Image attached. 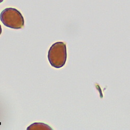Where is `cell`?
Returning a JSON list of instances; mask_svg holds the SVG:
<instances>
[{"mask_svg": "<svg viewBox=\"0 0 130 130\" xmlns=\"http://www.w3.org/2000/svg\"><path fill=\"white\" fill-rule=\"evenodd\" d=\"M2 27L1 26V25H0V35H1L2 34Z\"/></svg>", "mask_w": 130, "mask_h": 130, "instance_id": "obj_4", "label": "cell"}, {"mask_svg": "<svg viewBox=\"0 0 130 130\" xmlns=\"http://www.w3.org/2000/svg\"><path fill=\"white\" fill-rule=\"evenodd\" d=\"M52 128L48 125L43 123H34L27 127V130H45L52 129Z\"/></svg>", "mask_w": 130, "mask_h": 130, "instance_id": "obj_3", "label": "cell"}, {"mask_svg": "<svg viewBox=\"0 0 130 130\" xmlns=\"http://www.w3.org/2000/svg\"><path fill=\"white\" fill-rule=\"evenodd\" d=\"M4 1V0H0V3H1L2 2H3Z\"/></svg>", "mask_w": 130, "mask_h": 130, "instance_id": "obj_5", "label": "cell"}, {"mask_svg": "<svg viewBox=\"0 0 130 130\" xmlns=\"http://www.w3.org/2000/svg\"><path fill=\"white\" fill-rule=\"evenodd\" d=\"M0 19L4 26L14 29H21L25 24L22 14L14 8L4 9L0 14Z\"/></svg>", "mask_w": 130, "mask_h": 130, "instance_id": "obj_2", "label": "cell"}, {"mask_svg": "<svg viewBox=\"0 0 130 130\" xmlns=\"http://www.w3.org/2000/svg\"><path fill=\"white\" fill-rule=\"evenodd\" d=\"M47 57L53 67L56 69L62 68L66 63L67 58L66 44L62 42L54 43L49 49Z\"/></svg>", "mask_w": 130, "mask_h": 130, "instance_id": "obj_1", "label": "cell"}]
</instances>
